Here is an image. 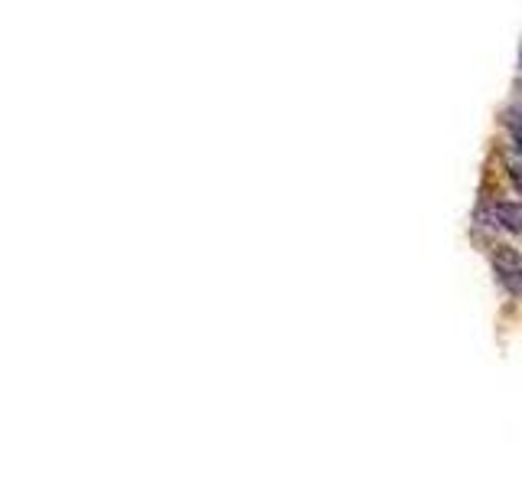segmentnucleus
Here are the masks:
<instances>
[{
  "instance_id": "obj_1",
  "label": "nucleus",
  "mask_w": 522,
  "mask_h": 490,
  "mask_svg": "<svg viewBox=\"0 0 522 490\" xmlns=\"http://www.w3.org/2000/svg\"><path fill=\"white\" fill-rule=\"evenodd\" d=\"M490 259H493V272L500 278V285L509 294L522 298V252L513 249V245H496Z\"/></svg>"
},
{
  "instance_id": "obj_2",
  "label": "nucleus",
  "mask_w": 522,
  "mask_h": 490,
  "mask_svg": "<svg viewBox=\"0 0 522 490\" xmlns=\"http://www.w3.org/2000/svg\"><path fill=\"white\" fill-rule=\"evenodd\" d=\"M509 128L516 134V144L522 147V102L516 105V112H509Z\"/></svg>"
},
{
  "instance_id": "obj_3",
  "label": "nucleus",
  "mask_w": 522,
  "mask_h": 490,
  "mask_svg": "<svg viewBox=\"0 0 522 490\" xmlns=\"http://www.w3.org/2000/svg\"><path fill=\"white\" fill-rule=\"evenodd\" d=\"M509 177H513V187H516L519 196H522V164H519V161H509Z\"/></svg>"
}]
</instances>
